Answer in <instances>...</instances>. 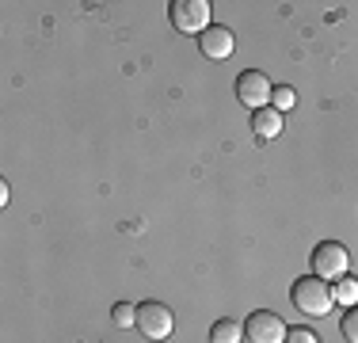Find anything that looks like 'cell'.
<instances>
[{"label":"cell","mask_w":358,"mask_h":343,"mask_svg":"<svg viewBox=\"0 0 358 343\" xmlns=\"http://www.w3.org/2000/svg\"><path fill=\"white\" fill-rule=\"evenodd\" d=\"M286 332L289 328L275 313H267V309H259V313H252L244 321V340L248 343H286Z\"/></svg>","instance_id":"6"},{"label":"cell","mask_w":358,"mask_h":343,"mask_svg":"<svg viewBox=\"0 0 358 343\" xmlns=\"http://www.w3.org/2000/svg\"><path fill=\"white\" fill-rule=\"evenodd\" d=\"M271 96H275V84L259 73V69H248V73L236 76V99L252 111H263L271 107Z\"/></svg>","instance_id":"5"},{"label":"cell","mask_w":358,"mask_h":343,"mask_svg":"<svg viewBox=\"0 0 358 343\" xmlns=\"http://www.w3.org/2000/svg\"><path fill=\"white\" fill-rule=\"evenodd\" d=\"M289 302L305 316H328V309L336 305V294H331V282H324L320 274H301L289 286Z\"/></svg>","instance_id":"1"},{"label":"cell","mask_w":358,"mask_h":343,"mask_svg":"<svg viewBox=\"0 0 358 343\" xmlns=\"http://www.w3.org/2000/svg\"><path fill=\"white\" fill-rule=\"evenodd\" d=\"M297 103V96H294V88H275V96H271V107L282 115V111H289Z\"/></svg>","instance_id":"13"},{"label":"cell","mask_w":358,"mask_h":343,"mask_svg":"<svg viewBox=\"0 0 358 343\" xmlns=\"http://www.w3.org/2000/svg\"><path fill=\"white\" fill-rule=\"evenodd\" d=\"M347 263H351V252H347L339 240H320V244L313 248V274H320L324 282L343 279Z\"/></svg>","instance_id":"3"},{"label":"cell","mask_w":358,"mask_h":343,"mask_svg":"<svg viewBox=\"0 0 358 343\" xmlns=\"http://www.w3.org/2000/svg\"><path fill=\"white\" fill-rule=\"evenodd\" d=\"M233 46H236L233 31H229V27H217V23H210V27L199 34V50L210 57V62H225V57L233 54Z\"/></svg>","instance_id":"7"},{"label":"cell","mask_w":358,"mask_h":343,"mask_svg":"<svg viewBox=\"0 0 358 343\" xmlns=\"http://www.w3.org/2000/svg\"><path fill=\"white\" fill-rule=\"evenodd\" d=\"M244 336V324L236 321H214V328H210V343H241Z\"/></svg>","instance_id":"9"},{"label":"cell","mask_w":358,"mask_h":343,"mask_svg":"<svg viewBox=\"0 0 358 343\" xmlns=\"http://www.w3.org/2000/svg\"><path fill=\"white\" fill-rule=\"evenodd\" d=\"M110 321H115V328H138V305L118 302L115 309H110Z\"/></svg>","instance_id":"10"},{"label":"cell","mask_w":358,"mask_h":343,"mask_svg":"<svg viewBox=\"0 0 358 343\" xmlns=\"http://www.w3.org/2000/svg\"><path fill=\"white\" fill-rule=\"evenodd\" d=\"M252 130H255V137H263V141H271V137H278V134H282V115H278L275 107L252 111Z\"/></svg>","instance_id":"8"},{"label":"cell","mask_w":358,"mask_h":343,"mask_svg":"<svg viewBox=\"0 0 358 343\" xmlns=\"http://www.w3.org/2000/svg\"><path fill=\"white\" fill-rule=\"evenodd\" d=\"M176 328V316L164 302H141L138 305V332L145 340H168Z\"/></svg>","instance_id":"4"},{"label":"cell","mask_w":358,"mask_h":343,"mask_svg":"<svg viewBox=\"0 0 358 343\" xmlns=\"http://www.w3.org/2000/svg\"><path fill=\"white\" fill-rule=\"evenodd\" d=\"M286 343H320V340L309 328H294V332H286Z\"/></svg>","instance_id":"14"},{"label":"cell","mask_w":358,"mask_h":343,"mask_svg":"<svg viewBox=\"0 0 358 343\" xmlns=\"http://www.w3.org/2000/svg\"><path fill=\"white\" fill-rule=\"evenodd\" d=\"M331 294H336V302H343V305H351L355 309V302H358V279H339V286H331Z\"/></svg>","instance_id":"11"},{"label":"cell","mask_w":358,"mask_h":343,"mask_svg":"<svg viewBox=\"0 0 358 343\" xmlns=\"http://www.w3.org/2000/svg\"><path fill=\"white\" fill-rule=\"evenodd\" d=\"M168 20L183 34H202L210 27V4L206 0H172L168 4Z\"/></svg>","instance_id":"2"},{"label":"cell","mask_w":358,"mask_h":343,"mask_svg":"<svg viewBox=\"0 0 358 343\" xmlns=\"http://www.w3.org/2000/svg\"><path fill=\"white\" fill-rule=\"evenodd\" d=\"M339 332H343L347 343H358V305L351 313H343V321H339Z\"/></svg>","instance_id":"12"}]
</instances>
